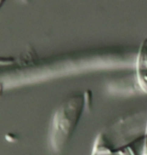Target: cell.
Here are the masks:
<instances>
[{"label": "cell", "mask_w": 147, "mask_h": 155, "mask_svg": "<svg viewBox=\"0 0 147 155\" xmlns=\"http://www.w3.org/2000/svg\"><path fill=\"white\" fill-rule=\"evenodd\" d=\"M86 94H76L67 98L58 107L50 126V144L60 151L70 140L86 103Z\"/></svg>", "instance_id": "cell-1"}, {"label": "cell", "mask_w": 147, "mask_h": 155, "mask_svg": "<svg viewBox=\"0 0 147 155\" xmlns=\"http://www.w3.org/2000/svg\"><path fill=\"white\" fill-rule=\"evenodd\" d=\"M136 80L138 89L147 94V38L142 41L137 53Z\"/></svg>", "instance_id": "cell-2"}, {"label": "cell", "mask_w": 147, "mask_h": 155, "mask_svg": "<svg viewBox=\"0 0 147 155\" xmlns=\"http://www.w3.org/2000/svg\"><path fill=\"white\" fill-rule=\"evenodd\" d=\"M146 152H147V136H146Z\"/></svg>", "instance_id": "cell-3"}, {"label": "cell", "mask_w": 147, "mask_h": 155, "mask_svg": "<svg viewBox=\"0 0 147 155\" xmlns=\"http://www.w3.org/2000/svg\"><path fill=\"white\" fill-rule=\"evenodd\" d=\"M146 134L147 135V123H146Z\"/></svg>", "instance_id": "cell-4"}]
</instances>
